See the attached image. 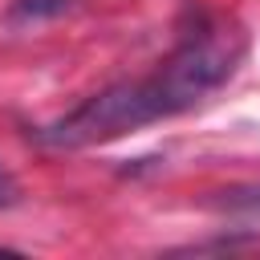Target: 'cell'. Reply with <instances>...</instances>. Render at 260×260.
<instances>
[{
	"label": "cell",
	"instance_id": "cell-2",
	"mask_svg": "<svg viewBox=\"0 0 260 260\" xmlns=\"http://www.w3.org/2000/svg\"><path fill=\"white\" fill-rule=\"evenodd\" d=\"M211 207H215V211H228V215L260 219V183H252V187H228V191H215Z\"/></svg>",
	"mask_w": 260,
	"mask_h": 260
},
{
	"label": "cell",
	"instance_id": "cell-1",
	"mask_svg": "<svg viewBox=\"0 0 260 260\" xmlns=\"http://www.w3.org/2000/svg\"><path fill=\"white\" fill-rule=\"evenodd\" d=\"M240 57H244L240 32L199 8L195 24L183 32L179 49L150 77L118 81V85L85 98L65 118L41 126L37 142L57 146V150H77V146L110 142V138H122L126 130L175 118V114L191 110L195 102H203L211 89H219L236 73Z\"/></svg>",
	"mask_w": 260,
	"mask_h": 260
},
{
	"label": "cell",
	"instance_id": "cell-3",
	"mask_svg": "<svg viewBox=\"0 0 260 260\" xmlns=\"http://www.w3.org/2000/svg\"><path fill=\"white\" fill-rule=\"evenodd\" d=\"M16 199H20V187H16L12 171H8V167H0V207H12Z\"/></svg>",
	"mask_w": 260,
	"mask_h": 260
}]
</instances>
